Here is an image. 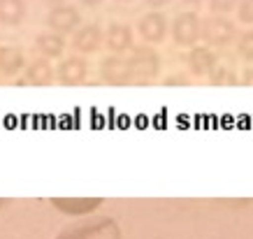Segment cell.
<instances>
[{
  "label": "cell",
  "instance_id": "24",
  "mask_svg": "<svg viewBox=\"0 0 253 239\" xmlns=\"http://www.w3.org/2000/svg\"><path fill=\"white\" fill-rule=\"evenodd\" d=\"M82 2H84V5H88V7H98L102 0H82Z\"/></svg>",
  "mask_w": 253,
  "mask_h": 239
},
{
  "label": "cell",
  "instance_id": "5",
  "mask_svg": "<svg viewBox=\"0 0 253 239\" xmlns=\"http://www.w3.org/2000/svg\"><path fill=\"white\" fill-rule=\"evenodd\" d=\"M100 77L112 86L130 84L132 72H130V63H128V58H123L121 54L107 56V58L102 61V65H100Z\"/></svg>",
  "mask_w": 253,
  "mask_h": 239
},
{
  "label": "cell",
  "instance_id": "3",
  "mask_svg": "<svg viewBox=\"0 0 253 239\" xmlns=\"http://www.w3.org/2000/svg\"><path fill=\"white\" fill-rule=\"evenodd\" d=\"M128 63H130L132 79H151L161 72V54L149 44L132 46Z\"/></svg>",
  "mask_w": 253,
  "mask_h": 239
},
{
  "label": "cell",
  "instance_id": "22",
  "mask_svg": "<svg viewBox=\"0 0 253 239\" xmlns=\"http://www.w3.org/2000/svg\"><path fill=\"white\" fill-rule=\"evenodd\" d=\"M244 86H253V68H246L244 75H242V79H239Z\"/></svg>",
  "mask_w": 253,
  "mask_h": 239
},
{
  "label": "cell",
  "instance_id": "15",
  "mask_svg": "<svg viewBox=\"0 0 253 239\" xmlns=\"http://www.w3.org/2000/svg\"><path fill=\"white\" fill-rule=\"evenodd\" d=\"M26 19V2L23 0H0V23L14 28Z\"/></svg>",
  "mask_w": 253,
  "mask_h": 239
},
{
  "label": "cell",
  "instance_id": "18",
  "mask_svg": "<svg viewBox=\"0 0 253 239\" xmlns=\"http://www.w3.org/2000/svg\"><path fill=\"white\" fill-rule=\"evenodd\" d=\"M211 84L214 86H235V84H239V79H237V75H235V70L216 68V72L211 75Z\"/></svg>",
  "mask_w": 253,
  "mask_h": 239
},
{
  "label": "cell",
  "instance_id": "28",
  "mask_svg": "<svg viewBox=\"0 0 253 239\" xmlns=\"http://www.w3.org/2000/svg\"><path fill=\"white\" fill-rule=\"evenodd\" d=\"M2 204H5V200H0V207H2Z\"/></svg>",
  "mask_w": 253,
  "mask_h": 239
},
{
  "label": "cell",
  "instance_id": "21",
  "mask_svg": "<svg viewBox=\"0 0 253 239\" xmlns=\"http://www.w3.org/2000/svg\"><path fill=\"white\" fill-rule=\"evenodd\" d=\"M163 84L165 86H186L188 84V79H184V75H169Z\"/></svg>",
  "mask_w": 253,
  "mask_h": 239
},
{
  "label": "cell",
  "instance_id": "2",
  "mask_svg": "<svg viewBox=\"0 0 253 239\" xmlns=\"http://www.w3.org/2000/svg\"><path fill=\"white\" fill-rule=\"evenodd\" d=\"M200 40L205 42V46H211V49L228 46L237 40V26L228 16H209L202 21V38Z\"/></svg>",
  "mask_w": 253,
  "mask_h": 239
},
{
  "label": "cell",
  "instance_id": "27",
  "mask_svg": "<svg viewBox=\"0 0 253 239\" xmlns=\"http://www.w3.org/2000/svg\"><path fill=\"white\" fill-rule=\"evenodd\" d=\"M119 2H130V0H119Z\"/></svg>",
  "mask_w": 253,
  "mask_h": 239
},
{
  "label": "cell",
  "instance_id": "1",
  "mask_svg": "<svg viewBox=\"0 0 253 239\" xmlns=\"http://www.w3.org/2000/svg\"><path fill=\"white\" fill-rule=\"evenodd\" d=\"M56 239H123L121 228L114 218H91L84 223L70 225L63 232H58Z\"/></svg>",
  "mask_w": 253,
  "mask_h": 239
},
{
  "label": "cell",
  "instance_id": "6",
  "mask_svg": "<svg viewBox=\"0 0 253 239\" xmlns=\"http://www.w3.org/2000/svg\"><path fill=\"white\" fill-rule=\"evenodd\" d=\"M79 21H82V14H79V9L72 7V5H56V7L49 12V16H46L49 28L54 33H58V35L77 31Z\"/></svg>",
  "mask_w": 253,
  "mask_h": 239
},
{
  "label": "cell",
  "instance_id": "7",
  "mask_svg": "<svg viewBox=\"0 0 253 239\" xmlns=\"http://www.w3.org/2000/svg\"><path fill=\"white\" fill-rule=\"evenodd\" d=\"M186 65L198 77H211L218 68V56L211 51V46H193L186 56Z\"/></svg>",
  "mask_w": 253,
  "mask_h": 239
},
{
  "label": "cell",
  "instance_id": "11",
  "mask_svg": "<svg viewBox=\"0 0 253 239\" xmlns=\"http://www.w3.org/2000/svg\"><path fill=\"white\" fill-rule=\"evenodd\" d=\"M51 204L63 214L84 216V214H91L102 204V198H51Z\"/></svg>",
  "mask_w": 253,
  "mask_h": 239
},
{
  "label": "cell",
  "instance_id": "9",
  "mask_svg": "<svg viewBox=\"0 0 253 239\" xmlns=\"http://www.w3.org/2000/svg\"><path fill=\"white\" fill-rule=\"evenodd\" d=\"M88 75V65H86L84 58H79V56H70L65 61L58 65L56 70V79L61 81L63 86H77L82 84Z\"/></svg>",
  "mask_w": 253,
  "mask_h": 239
},
{
  "label": "cell",
  "instance_id": "23",
  "mask_svg": "<svg viewBox=\"0 0 253 239\" xmlns=\"http://www.w3.org/2000/svg\"><path fill=\"white\" fill-rule=\"evenodd\" d=\"M146 5H149V7H151V12H156V9H161V7H165V5H168L169 0H144Z\"/></svg>",
  "mask_w": 253,
  "mask_h": 239
},
{
  "label": "cell",
  "instance_id": "17",
  "mask_svg": "<svg viewBox=\"0 0 253 239\" xmlns=\"http://www.w3.org/2000/svg\"><path fill=\"white\" fill-rule=\"evenodd\" d=\"M237 54L242 61L253 63V28L251 31H244L237 38Z\"/></svg>",
  "mask_w": 253,
  "mask_h": 239
},
{
  "label": "cell",
  "instance_id": "10",
  "mask_svg": "<svg viewBox=\"0 0 253 239\" xmlns=\"http://www.w3.org/2000/svg\"><path fill=\"white\" fill-rule=\"evenodd\" d=\"M102 31H100V26L95 23H88V26H82L77 33H75V38H72V49L79 51V54H95L100 46H102Z\"/></svg>",
  "mask_w": 253,
  "mask_h": 239
},
{
  "label": "cell",
  "instance_id": "16",
  "mask_svg": "<svg viewBox=\"0 0 253 239\" xmlns=\"http://www.w3.org/2000/svg\"><path fill=\"white\" fill-rule=\"evenodd\" d=\"M35 46H38V51L46 56V58H58V56L65 51V40L63 35L58 33H40L38 38H35Z\"/></svg>",
  "mask_w": 253,
  "mask_h": 239
},
{
  "label": "cell",
  "instance_id": "12",
  "mask_svg": "<svg viewBox=\"0 0 253 239\" xmlns=\"http://www.w3.org/2000/svg\"><path fill=\"white\" fill-rule=\"evenodd\" d=\"M26 65V56H23L21 46L5 44L0 46V75L2 77H14L19 75Z\"/></svg>",
  "mask_w": 253,
  "mask_h": 239
},
{
  "label": "cell",
  "instance_id": "13",
  "mask_svg": "<svg viewBox=\"0 0 253 239\" xmlns=\"http://www.w3.org/2000/svg\"><path fill=\"white\" fill-rule=\"evenodd\" d=\"M105 44L109 46L112 54H123L132 49V28L126 23H112L105 35Z\"/></svg>",
  "mask_w": 253,
  "mask_h": 239
},
{
  "label": "cell",
  "instance_id": "20",
  "mask_svg": "<svg viewBox=\"0 0 253 239\" xmlns=\"http://www.w3.org/2000/svg\"><path fill=\"white\" fill-rule=\"evenodd\" d=\"M237 14L242 23H253V0H242L237 7Z\"/></svg>",
  "mask_w": 253,
  "mask_h": 239
},
{
  "label": "cell",
  "instance_id": "4",
  "mask_svg": "<svg viewBox=\"0 0 253 239\" xmlns=\"http://www.w3.org/2000/svg\"><path fill=\"white\" fill-rule=\"evenodd\" d=\"M200 38H202V21L195 12H184L176 16L172 23V40L176 46L193 49L200 42Z\"/></svg>",
  "mask_w": 253,
  "mask_h": 239
},
{
  "label": "cell",
  "instance_id": "19",
  "mask_svg": "<svg viewBox=\"0 0 253 239\" xmlns=\"http://www.w3.org/2000/svg\"><path fill=\"white\" fill-rule=\"evenodd\" d=\"M242 0H209V9H214L218 14H230L235 7H239Z\"/></svg>",
  "mask_w": 253,
  "mask_h": 239
},
{
  "label": "cell",
  "instance_id": "8",
  "mask_svg": "<svg viewBox=\"0 0 253 239\" xmlns=\"http://www.w3.org/2000/svg\"><path fill=\"white\" fill-rule=\"evenodd\" d=\"M137 31L146 44H158L168 35V16L161 12H149L139 19Z\"/></svg>",
  "mask_w": 253,
  "mask_h": 239
},
{
  "label": "cell",
  "instance_id": "14",
  "mask_svg": "<svg viewBox=\"0 0 253 239\" xmlns=\"http://www.w3.org/2000/svg\"><path fill=\"white\" fill-rule=\"evenodd\" d=\"M54 81V70L46 58H38L26 68V77L19 81V86H49Z\"/></svg>",
  "mask_w": 253,
  "mask_h": 239
},
{
  "label": "cell",
  "instance_id": "26",
  "mask_svg": "<svg viewBox=\"0 0 253 239\" xmlns=\"http://www.w3.org/2000/svg\"><path fill=\"white\" fill-rule=\"evenodd\" d=\"M46 2H63V0H46Z\"/></svg>",
  "mask_w": 253,
  "mask_h": 239
},
{
  "label": "cell",
  "instance_id": "25",
  "mask_svg": "<svg viewBox=\"0 0 253 239\" xmlns=\"http://www.w3.org/2000/svg\"><path fill=\"white\" fill-rule=\"evenodd\" d=\"M186 5H193V7H198V5H202V0H184Z\"/></svg>",
  "mask_w": 253,
  "mask_h": 239
}]
</instances>
